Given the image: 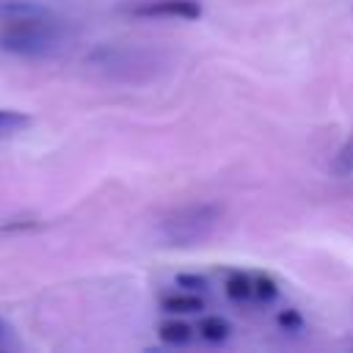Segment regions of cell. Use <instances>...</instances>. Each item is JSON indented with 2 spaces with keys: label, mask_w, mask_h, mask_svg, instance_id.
<instances>
[{
  "label": "cell",
  "mask_w": 353,
  "mask_h": 353,
  "mask_svg": "<svg viewBox=\"0 0 353 353\" xmlns=\"http://www.w3.org/2000/svg\"><path fill=\"white\" fill-rule=\"evenodd\" d=\"M229 331H232V325L218 314H210V317L199 320V336H204L207 342H221V339L229 336Z\"/></svg>",
  "instance_id": "cell-7"
},
{
  "label": "cell",
  "mask_w": 353,
  "mask_h": 353,
  "mask_svg": "<svg viewBox=\"0 0 353 353\" xmlns=\"http://www.w3.org/2000/svg\"><path fill=\"white\" fill-rule=\"evenodd\" d=\"M160 309L163 312H174V314H188V312H199L204 309V298L196 295L193 290H174V292H163L160 295Z\"/></svg>",
  "instance_id": "cell-4"
},
{
  "label": "cell",
  "mask_w": 353,
  "mask_h": 353,
  "mask_svg": "<svg viewBox=\"0 0 353 353\" xmlns=\"http://www.w3.org/2000/svg\"><path fill=\"white\" fill-rule=\"evenodd\" d=\"M0 25V47L14 55L41 58L61 47L63 25L52 19L41 6L33 3H11L3 8Z\"/></svg>",
  "instance_id": "cell-1"
},
{
  "label": "cell",
  "mask_w": 353,
  "mask_h": 353,
  "mask_svg": "<svg viewBox=\"0 0 353 353\" xmlns=\"http://www.w3.org/2000/svg\"><path fill=\"white\" fill-rule=\"evenodd\" d=\"M157 334L168 345H185V342L193 339V328L188 323H182V320H165V323H160V331Z\"/></svg>",
  "instance_id": "cell-6"
},
{
  "label": "cell",
  "mask_w": 353,
  "mask_h": 353,
  "mask_svg": "<svg viewBox=\"0 0 353 353\" xmlns=\"http://www.w3.org/2000/svg\"><path fill=\"white\" fill-rule=\"evenodd\" d=\"M176 284L196 292V290H204V287H207V279H204V276H176Z\"/></svg>",
  "instance_id": "cell-12"
},
{
  "label": "cell",
  "mask_w": 353,
  "mask_h": 353,
  "mask_svg": "<svg viewBox=\"0 0 353 353\" xmlns=\"http://www.w3.org/2000/svg\"><path fill=\"white\" fill-rule=\"evenodd\" d=\"M251 284L256 301H273L279 295V281L270 273H251Z\"/></svg>",
  "instance_id": "cell-8"
},
{
  "label": "cell",
  "mask_w": 353,
  "mask_h": 353,
  "mask_svg": "<svg viewBox=\"0 0 353 353\" xmlns=\"http://www.w3.org/2000/svg\"><path fill=\"white\" fill-rule=\"evenodd\" d=\"M301 323H303V320H301V314H298L295 309H287V312L279 314V325H281V328H290V331H292V328H301Z\"/></svg>",
  "instance_id": "cell-11"
},
{
  "label": "cell",
  "mask_w": 353,
  "mask_h": 353,
  "mask_svg": "<svg viewBox=\"0 0 353 353\" xmlns=\"http://www.w3.org/2000/svg\"><path fill=\"white\" fill-rule=\"evenodd\" d=\"M135 17H179V19H199L201 6L196 0H143L130 6Z\"/></svg>",
  "instance_id": "cell-3"
},
{
  "label": "cell",
  "mask_w": 353,
  "mask_h": 353,
  "mask_svg": "<svg viewBox=\"0 0 353 353\" xmlns=\"http://www.w3.org/2000/svg\"><path fill=\"white\" fill-rule=\"evenodd\" d=\"M221 210L215 204H190V207H182L176 212H171L165 221H163V234L168 243H176V245H190V243H199L204 240L215 221H218Z\"/></svg>",
  "instance_id": "cell-2"
},
{
  "label": "cell",
  "mask_w": 353,
  "mask_h": 353,
  "mask_svg": "<svg viewBox=\"0 0 353 353\" xmlns=\"http://www.w3.org/2000/svg\"><path fill=\"white\" fill-rule=\"evenodd\" d=\"M223 292L232 301H251L254 298V284H251V273L243 270H232L223 281Z\"/></svg>",
  "instance_id": "cell-5"
},
{
  "label": "cell",
  "mask_w": 353,
  "mask_h": 353,
  "mask_svg": "<svg viewBox=\"0 0 353 353\" xmlns=\"http://www.w3.org/2000/svg\"><path fill=\"white\" fill-rule=\"evenodd\" d=\"M30 124V116L22 113V110H8V108H0V138L3 135H11L22 127Z\"/></svg>",
  "instance_id": "cell-9"
},
{
  "label": "cell",
  "mask_w": 353,
  "mask_h": 353,
  "mask_svg": "<svg viewBox=\"0 0 353 353\" xmlns=\"http://www.w3.org/2000/svg\"><path fill=\"white\" fill-rule=\"evenodd\" d=\"M8 345V325L0 320V347H6Z\"/></svg>",
  "instance_id": "cell-13"
},
{
  "label": "cell",
  "mask_w": 353,
  "mask_h": 353,
  "mask_svg": "<svg viewBox=\"0 0 353 353\" xmlns=\"http://www.w3.org/2000/svg\"><path fill=\"white\" fill-rule=\"evenodd\" d=\"M339 174H353V141L347 143V149L339 154V160H336V165H334Z\"/></svg>",
  "instance_id": "cell-10"
}]
</instances>
